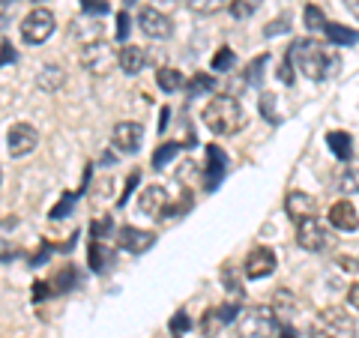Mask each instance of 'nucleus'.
I'll use <instances>...</instances> for the list:
<instances>
[{"label":"nucleus","instance_id":"f257e3e1","mask_svg":"<svg viewBox=\"0 0 359 338\" xmlns=\"http://www.w3.org/2000/svg\"><path fill=\"white\" fill-rule=\"evenodd\" d=\"M287 63H290V69L306 75L309 81H323L339 66V60L330 54V48L318 39H294L287 48Z\"/></svg>","mask_w":359,"mask_h":338},{"label":"nucleus","instance_id":"f03ea898","mask_svg":"<svg viewBox=\"0 0 359 338\" xmlns=\"http://www.w3.org/2000/svg\"><path fill=\"white\" fill-rule=\"evenodd\" d=\"M204 126L212 135H237L245 126V111L233 96H216L204 108Z\"/></svg>","mask_w":359,"mask_h":338},{"label":"nucleus","instance_id":"7ed1b4c3","mask_svg":"<svg viewBox=\"0 0 359 338\" xmlns=\"http://www.w3.org/2000/svg\"><path fill=\"white\" fill-rule=\"evenodd\" d=\"M278 332V314L269 306H249L237 318L240 338H273Z\"/></svg>","mask_w":359,"mask_h":338},{"label":"nucleus","instance_id":"20e7f679","mask_svg":"<svg viewBox=\"0 0 359 338\" xmlns=\"http://www.w3.org/2000/svg\"><path fill=\"white\" fill-rule=\"evenodd\" d=\"M309 338H353V320L344 309H323L314 318Z\"/></svg>","mask_w":359,"mask_h":338},{"label":"nucleus","instance_id":"39448f33","mask_svg":"<svg viewBox=\"0 0 359 338\" xmlns=\"http://www.w3.org/2000/svg\"><path fill=\"white\" fill-rule=\"evenodd\" d=\"M54 30H57V21H54L51 9H45V6L30 9L25 21H21V39L27 45H42L45 39L54 36Z\"/></svg>","mask_w":359,"mask_h":338},{"label":"nucleus","instance_id":"423d86ee","mask_svg":"<svg viewBox=\"0 0 359 338\" xmlns=\"http://www.w3.org/2000/svg\"><path fill=\"white\" fill-rule=\"evenodd\" d=\"M81 66H84V72H90V75L105 78V75H111V69L117 66V51L111 48L105 39L87 42L84 51H81Z\"/></svg>","mask_w":359,"mask_h":338},{"label":"nucleus","instance_id":"0eeeda50","mask_svg":"<svg viewBox=\"0 0 359 338\" xmlns=\"http://www.w3.org/2000/svg\"><path fill=\"white\" fill-rule=\"evenodd\" d=\"M297 243H299V249H306L311 255H323L335 245V236L323 222L306 219V222H299V228H297Z\"/></svg>","mask_w":359,"mask_h":338},{"label":"nucleus","instance_id":"6e6552de","mask_svg":"<svg viewBox=\"0 0 359 338\" xmlns=\"http://www.w3.org/2000/svg\"><path fill=\"white\" fill-rule=\"evenodd\" d=\"M207 165H204V189L207 191H216L222 186L224 174H228V153H224L219 144H207Z\"/></svg>","mask_w":359,"mask_h":338},{"label":"nucleus","instance_id":"1a4fd4ad","mask_svg":"<svg viewBox=\"0 0 359 338\" xmlns=\"http://www.w3.org/2000/svg\"><path fill=\"white\" fill-rule=\"evenodd\" d=\"M111 141H114V147L126 156L138 153L141 144H144V126L135 120H120L114 126V132H111Z\"/></svg>","mask_w":359,"mask_h":338},{"label":"nucleus","instance_id":"9d476101","mask_svg":"<svg viewBox=\"0 0 359 338\" xmlns=\"http://www.w3.org/2000/svg\"><path fill=\"white\" fill-rule=\"evenodd\" d=\"M237 314H240V302L237 299L224 302V306H219V309H210L204 314V320H201V332H204L207 338H216L224 326L237 320Z\"/></svg>","mask_w":359,"mask_h":338},{"label":"nucleus","instance_id":"9b49d317","mask_svg":"<svg viewBox=\"0 0 359 338\" xmlns=\"http://www.w3.org/2000/svg\"><path fill=\"white\" fill-rule=\"evenodd\" d=\"M36 144H39V135H36V129H33L30 123H15V126L9 129V135H6V150H9V156H15V159L33 153L36 150Z\"/></svg>","mask_w":359,"mask_h":338},{"label":"nucleus","instance_id":"f8f14e48","mask_svg":"<svg viewBox=\"0 0 359 338\" xmlns=\"http://www.w3.org/2000/svg\"><path fill=\"white\" fill-rule=\"evenodd\" d=\"M138 27H141V33L147 39H168L174 33V21L168 18L165 13H159V9H153V6H147L144 13L138 15Z\"/></svg>","mask_w":359,"mask_h":338},{"label":"nucleus","instance_id":"ddd939ff","mask_svg":"<svg viewBox=\"0 0 359 338\" xmlns=\"http://www.w3.org/2000/svg\"><path fill=\"white\" fill-rule=\"evenodd\" d=\"M273 269H276V252L266 249V245H257V249H252L245 255V264H243L245 278H252V281L266 278Z\"/></svg>","mask_w":359,"mask_h":338},{"label":"nucleus","instance_id":"4468645a","mask_svg":"<svg viewBox=\"0 0 359 338\" xmlns=\"http://www.w3.org/2000/svg\"><path fill=\"white\" fill-rule=\"evenodd\" d=\"M117 243L123 252H132V255H144L153 249L156 243V234L153 231H141V228H132V224H126V228L117 231Z\"/></svg>","mask_w":359,"mask_h":338},{"label":"nucleus","instance_id":"2eb2a0df","mask_svg":"<svg viewBox=\"0 0 359 338\" xmlns=\"http://www.w3.org/2000/svg\"><path fill=\"white\" fill-rule=\"evenodd\" d=\"M285 212L299 224V222H306V219H314V212H318V201H314L309 191H287Z\"/></svg>","mask_w":359,"mask_h":338},{"label":"nucleus","instance_id":"dca6fc26","mask_svg":"<svg viewBox=\"0 0 359 338\" xmlns=\"http://www.w3.org/2000/svg\"><path fill=\"white\" fill-rule=\"evenodd\" d=\"M330 228L341 231V234H353L359 228V212L351 201H335L330 207Z\"/></svg>","mask_w":359,"mask_h":338},{"label":"nucleus","instance_id":"f3484780","mask_svg":"<svg viewBox=\"0 0 359 338\" xmlns=\"http://www.w3.org/2000/svg\"><path fill=\"white\" fill-rule=\"evenodd\" d=\"M138 207H141V212H147V216L162 219L168 210V191L162 186H147L138 198Z\"/></svg>","mask_w":359,"mask_h":338},{"label":"nucleus","instance_id":"a211bd4d","mask_svg":"<svg viewBox=\"0 0 359 338\" xmlns=\"http://www.w3.org/2000/svg\"><path fill=\"white\" fill-rule=\"evenodd\" d=\"M117 66L126 75H138L144 66H147V51H144L141 45H123L117 51Z\"/></svg>","mask_w":359,"mask_h":338},{"label":"nucleus","instance_id":"6ab92c4d","mask_svg":"<svg viewBox=\"0 0 359 338\" xmlns=\"http://www.w3.org/2000/svg\"><path fill=\"white\" fill-rule=\"evenodd\" d=\"M327 144H330V150H332L335 159L347 162V159L353 156V138H351L347 132H341V129H332V132L327 135Z\"/></svg>","mask_w":359,"mask_h":338},{"label":"nucleus","instance_id":"aec40b11","mask_svg":"<svg viewBox=\"0 0 359 338\" xmlns=\"http://www.w3.org/2000/svg\"><path fill=\"white\" fill-rule=\"evenodd\" d=\"M156 84H159V90H165V93H177V90L186 84V78H183V72H180V69L162 66V69L156 72Z\"/></svg>","mask_w":359,"mask_h":338},{"label":"nucleus","instance_id":"412c9836","mask_svg":"<svg viewBox=\"0 0 359 338\" xmlns=\"http://www.w3.org/2000/svg\"><path fill=\"white\" fill-rule=\"evenodd\" d=\"M323 36H327L332 45H356L359 42V30H351L344 25H327L323 27Z\"/></svg>","mask_w":359,"mask_h":338},{"label":"nucleus","instance_id":"4be33fe9","mask_svg":"<svg viewBox=\"0 0 359 338\" xmlns=\"http://www.w3.org/2000/svg\"><path fill=\"white\" fill-rule=\"evenodd\" d=\"M108 264H111V252L105 249V243L93 240L90 243V266H93V273H102Z\"/></svg>","mask_w":359,"mask_h":338},{"label":"nucleus","instance_id":"5701e85b","mask_svg":"<svg viewBox=\"0 0 359 338\" xmlns=\"http://www.w3.org/2000/svg\"><path fill=\"white\" fill-rule=\"evenodd\" d=\"M261 4H264V0H231L228 9H231L233 18L243 21V18H252L257 9H261Z\"/></svg>","mask_w":359,"mask_h":338},{"label":"nucleus","instance_id":"b1692460","mask_svg":"<svg viewBox=\"0 0 359 338\" xmlns=\"http://www.w3.org/2000/svg\"><path fill=\"white\" fill-rule=\"evenodd\" d=\"M228 4L231 0H186V6L198 15H212V13H219V9H224Z\"/></svg>","mask_w":359,"mask_h":338},{"label":"nucleus","instance_id":"393cba45","mask_svg":"<svg viewBox=\"0 0 359 338\" xmlns=\"http://www.w3.org/2000/svg\"><path fill=\"white\" fill-rule=\"evenodd\" d=\"M180 150H183V144H177V141L162 144V147L153 153V168H165L168 162L174 159V156H180Z\"/></svg>","mask_w":359,"mask_h":338},{"label":"nucleus","instance_id":"a878e982","mask_svg":"<svg viewBox=\"0 0 359 338\" xmlns=\"http://www.w3.org/2000/svg\"><path fill=\"white\" fill-rule=\"evenodd\" d=\"M302 21H306V27H309V30H323V27L330 25L327 15L320 13V6H314V4H309L306 9H302Z\"/></svg>","mask_w":359,"mask_h":338},{"label":"nucleus","instance_id":"bb28decb","mask_svg":"<svg viewBox=\"0 0 359 338\" xmlns=\"http://www.w3.org/2000/svg\"><path fill=\"white\" fill-rule=\"evenodd\" d=\"M212 87H216V78L212 75H195L192 81H189V99H198L201 93H210Z\"/></svg>","mask_w":359,"mask_h":338},{"label":"nucleus","instance_id":"cd10ccee","mask_svg":"<svg viewBox=\"0 0 359 338\" xmlns=\"http://www.w3.org/2000/svg\"><path fill=\"white\" fill-rule=\"evenodd\" d=\"M63 84V69H57V66H45L42 75H39V87L42 90H57Z\"/></svg>","mask_w":359,"mask_h":338},{"label":"nucleus","instance_id":"c85d7f7f","mask_svg":"<svg viewBox=\"0 0 359 338\" xmlns=\"http://www.w3.org/2000/svg\"><path fill=\"white\" fill-rule=\"evenodd\" d=\"M237 66V54H233L231 48H219L216 51V58H212V69L216 72H228Z\"/></svg>","mask_w":359,"mask_h":338},{"label":"nucleus","instance_id":"c756f323","mask_svg":"<svg viewBox=\"0 0 359 338\" xmlns=\"http://www.w3.org/2000/svg\"><path fill=\"white\" fill-rule=\"evenodd\" d=\"M266 63H269L266 54H261V58H257L255 63H249V69H245V81H249L252 87H257V84L264 81V66H266Z\"/></svg>","mask_w":359,"mask_h":338},{"label":"nucleus","instance_id":"7c9ffc66","mask_svg":"<svg viewBox=\"0 0 359 338\" xmlns=\"http://www.w3.org/2000/svg\"><path fill=\"white\" fill-rule=\"evenodd\" d=\"M75 281H78V273H75V269H72V266H63V273L54 278V288H57L54 294H66V290H72V288H75Z\"/></svg>","mask_w":359,"mask_h":338},{"label":"nucleus","instance_id":"2f4dec72","mask_svg":"<svg viewBox=\"0 0 359 338\" xmlns=\"http://www.w3.org/2000/svg\"><path fill=\"white\" fill-rule=\"evenodd\" d=\"M339 189L347 191V195L359 191V168H347V171L339 177Z\"/></svg>","mask_w":359,"mask_h":338},{"label":"nucleus","instance_id":"473e14b6","mask_svg":"<svg viewBox=\"0 0 359 338\" xmlns=\"http://www.w3.org/2000/svg\"><path fill=\"white\" fill-rule=\"evenodd\" d=\"M81 9L90 15H105L108 13V0H81Z\"/></svg>","mask_w":359,"mask_h":338},{"label":"nucleus","instance_id":"72a5a7b5","mask_svg":"<svg viewBox=\"0 0 359 338\" xmlns=\"http://www.w3.org/2000/svg\"><path fill=\"white\" fill-rule=\"evenodd\" d=\"M75 198H78V195H66V198L60 201V204H57V207H54V210H51V219H54V222H57V219H63V216H66V212H69V210H72V204H75Z\"/></svg>","mask_w":359,"mask_h":338},{"label":"nucleus","instance_id":"f704fd0d","mask_svg":"<svg viewBox=\"0 0 359 338\" xmlns=\"http://www.w3.org/2000/svg\"><path fill=\"white\" fill-rule=\"evenodd\" d=\"M273 102H276V99L269 96V93H264V96H261V111H264V117H266L269 123H278V114H276Z\"/></svg>","mask_w":359,"mask_h":338},{"label":"nucleus","instance_id":"c9c22d12","mask_svg":"<svg viewBox=\"0 0 359 338\" xmlns=\"http://www.w3.org/2000/svg\"><path fill=\"white\" fill-rule=\"evenodd\" d=\"M287 25H290V18H278V21H269L266 30H264V36H276V33H287Z\"/></svg>","mask_w":359,"mask_h":338},{"label":"nucleus","instance_id":"e433bc0d","mask_svg":"<svg viewBox=\"0 0 359 338\" xmlns=\"http://www.w3.org/2000/svg\"><path fill=\"white\" fill-rule=\"evenodd\" d=\"M189 326H192V323H189V318H186L183 311L174 314V318H171V332H186Z\"/></svg>","mask_w":359,"mask_h":338},{"label":"nucleus","instance_id":"4c0bfd02","mask_svg":"<svg viewBox=\"0 0 359 338\" xmlns=\"http://www.w3.org/2000/svg\"><path fill=\"white\" fill-rule=\"evenodd\" d=\"M129 36V13H120L117 18V39H126Z\"/></svg>","mask_w":359,"mask_h":338},{"label":"nucleus","instance_id":"58836bf2","mask_svg":"<svg viewBox=\"0 0 359 338\" xmlns=\"http://www.w3.org/2000/svg\"><path fill=\"white\" fill-rule=\"evenodd\" d=\"M0 51H4V54H0V66H6L9 60H15V48H13V45H9V42L0 45Z\"/></svg>","mask_w":359,"mask_h":338},{"label":"nucleus","instance_id":"ea45409f","mask_svg":"<svg viewBox=\"0 0 359 338\" xmlns=\"http://www.w3.org/2000/svg\"><path fill=\"white\" fill-rule=\"evenodd\" d=\"M339 266L344 269V273H356V269H359V261H353V257H341Z\"/></svg>","mask_w":359,"mask_h":338},{"label":"nucleus","instance_id":"a19ab883","mask_svg":"<svg viewBox=\"0 0 359 338\" xmlns=\"http://www.w3.org/2000/svg\"><path fill=\"white\" fill-rule=\"evenodd\" d=\"M347 302H351V306L359 311V281H356V285H353L351 290H347Z\"/></svg>","mask_w":359,"mask_h":338},{"label":"nucleus","instance_id":"79ce46f5","mask_svg":"<svg viewBox=\"0 0 359 338\" xmlns=\"http://www.w3.org/2000/svg\"><path fill=\"white\" fill-rule=\"evenodd\" d=\"M278 78H282L285 84H294V69H290L287 60H285V66H282V72H278Z\"/></svg>","mask_w":359,"mask_h":338},{"label":"nucleus","instance_id":"37998d69","mask_svg":"<svg viewBox=\"0 0 359 338\" xmlns=\"http://www.w3.org/2000/svg\"><path fill=\"white\" fill-rule=\"evenodd\" d=\"M278 338H297V330H294V326H278Z\"/></svg>","mask_w":359,"mask_h":338},{"label":"nucleus","instance_id":"c03bdc74","mask_svg":"<svg viewBox=\"0 0 359 338\" xmlns=\"http://www.w3.org/2000/svg\"><path fill=\"white\" fill-rule=\"evenodd\" d=\"M347 6H351V13L359 18V0H347Z\"/></svg>","mask_w":359,"mask_h":338},{"label":"nucleus","instance_id":"a18cd8bd","mask_svg":"<svg viewBox=\"0 0 359 338\" xmlns=\"http://www.w3.org/2000/svg\"><path fill=\"white\" fill-rule=\"evenodd\" d=\"M0 4H4V6H6V4H18V0H0Z\"/></svg>","mask_w":359,"mask_h":338},{"label":"nucleus","instance_id":"49530a36","mask_svg":"<svg viewBox=\"0 0 359 338\" xmlns=\"http://www.w3.org/2000/svg\"><path fill=\"white\" fill-rule=\"evenodd\" d=\"M39 4H42V0H39Z\"/></svg>","mask_w":359,"mask_h":338}]
</instances>
